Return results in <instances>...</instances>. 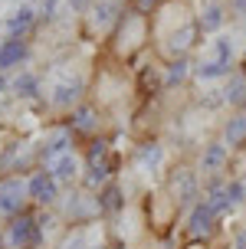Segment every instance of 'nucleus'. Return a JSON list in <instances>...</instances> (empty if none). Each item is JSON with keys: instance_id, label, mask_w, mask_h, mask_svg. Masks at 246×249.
Here are the masks:
<instances>
[{"instance_id": "obj_1", "label": "nucleus", "mask_w": 246, "mask_h": 249, "mask_svg": "<svg viewBox=\"0 0 246 249\" xmlns=\"http://www.w3.org/2000/svg\"><path fill=\"white\" fill-rule=\"evenodd\" d=\"M3 246L7 249H37L39 246V220L30 213H17L7 230H3Z\"/></svg>"}, {"instance_id": "obj_2", "label": "nucleus", "mask_w": 246, "mask_h": 249, "mask_svg": "<svg viewBox=\"0 0 246 249\" xmlns=\"http://www.w3.org/2000/svg\"><path fill=\"white\" fill-rule=\"evenodd\" d=\"M23 197H30V190H26L23 180H17V177L0 180V213L17 216V213H20V207H23Z\"/></svg>"}, {"instance_id": "obj_3", "label": "nucleus", "mask_w": 246, "mask_h": 249, "mask_svg": "<svg viewBox=\"0 0 246 249\" xmlns=\"http://www.w3.org/2000/svg\"><path fill=\"white\" fill-rule=\"evenodd\" d=\"M220 216L210 210V203L207 200H197L194 207H190V216H187V233L194 239H200V236H207L210 230H213V223H217Z\"/></svg>"}, {"instance_id": "obj_4", "label": "nucleus", "mask_w": 246, "mask_h": 249, "mask_svg": "<svg viewBox=\"0 0 246 249\" xmlns=\"http://www.w3.org/2000/svg\"><path fill=\"white\" fill-rule=\"evenodd\" d=\"M171 190H174V200H177V207H194L200 197V184H197V174L194 171H177L171 177Z\"/></svg>"}, {"instance_id": "obj_5", "label": "nucleus", "mask_w": 246, "mask_h": 249, "mask_svg": "<svg viewBox=\"0 0 246 249\" xmlns=\"http://www.w3.org/2000/svg\"><path fill=\"white\" fill-rule=\"evenodd\" d=\"M227 161H230V144H223V141H210V144H204V154H200V171L204 174H220L223 167H227Z\"/></svg>"}, {"instance_id": "obj_6", "label": "nucleus", "mask_w": 246, "mask_h": 249, "mask_svg": "<svg viewBox=\"0 0 246 249\" xmlns=\"http://www.w3.org/2000/svg\"><path fill=\"white\" fill-rule=\"evenodd\" d=\"M26 190H30V197L37 200V203H43V207H49L53 200L59 197V184L53 180V174H33L30 184H26Z\"/></svg>"}, {"instance_id": "obj_7", "label": "nucleus", "mask_w": 246, "mask_h": 249, "mask_svg": "<svg viewBox=\"0 0 246 249\" xmlns=\"http://www.w3.org/2000/svg\"><path fill=\"white\" fill-rule=\"evenodd\" d=\"M79 95H82V82H79V79H66V82H56V86H53L49 102H53L56 108H69L73 102H79Z\"/></svg>"}, {"instance_id": "obj_8", "label": "nucleus", "mask_w": 246, "mask_h": 249, "mask_svg": "<svg viewBox=\"0 0 246 249\" xmlns=\"http://www.w3.org/2000/svg\"><path fill=\"white\" fill-rule=\"evenodd\" d=\"M69 144H73V131H69V128H56V131L46 138V148H43V158H46V164L56 161L59 154H69Z\"/></svg>"}, {"instance_id": "obj_9", "label": "nucleus", "mask_w": 246, "mask_h": 249, "mask_svg": "<svg viewBox=\"0 0 246 249\" xmlns=\"http://www.w3.org/2000/svg\"><path fill=\"white\" fill-rule=\"evenodd\" d=\"M49 174H53L56 184H69V180L79 174V161H76L73 151H69V154H59L56 161H49Z\"/></svg>"}, {"instance_id": "obj_10", "label": "nucleus", "mask_w": 246, "mask_h": 249, "mask_svg": "<svg viewBox=\"0 0 246 249\" xmlns=\"http://www.w3.org/2000/svg\"><path fill=\"white\" fill-rule=\"evenodd\" d=\"M122 207H125V197H122V187H118V184H105L102 190H98L95 210H102V213H118Z\"/></svg>"}, {"instance_id": "obj_11", "label": "nucleus", "mask_w": 246, "mask_h": 249, "mask_svg": "<svg viewBox=\"0 0 246 249\" xmlns=\"http://www.w3.org/2000/svg\"><path fill=\"white\" fill-rule=\"evenodd\" d=\"M118 17H122V0H98L95 13H92V23H95L98 30H109Z\"/></svg>"}, {"instance_id": "obj_12", "label": "nucleus", "mask_w": 246, "mask_h": 249, "mask_svg": "<svg viewBox=\"0 0 246 249\" xmlns=\"http://www.w3.org/2000/svg\"><path fill=\"white\" fill-rule=\"evenodd\" d=\"M223 102H230L236 108H246V72H230L227 89H223Z\"/></svg>"}, {"instance_id": "obj_13", "label": "nucleus", "mask_w": 246, "mask_h": 249, "mask_svg": "<svg viewBox=\"0 0 246 249\" xmlns=\"http://www.w3.org/2000/svg\"><path fill=\"white\" fill-rule=\"evenodd\" d=\"M26 56V43L20 36H10L3 46H0V69H13V66H20Z\"/></svg>"}, {"instance_id": "obj_14", "label": "nucleus", "mask_w": 246, "mask_h": 249, "mask_svg": "<svg viewBox=\"0 0 246 249\" xmlns=\"http://www.w3.org/2000/svg\"><path fill=\"white\" fill-rule=\"evenodd\" d=\"M223 20H227V10H223L217 0H210L207 7H204V13H200V20H197V26L204 30V33H217L223 26Z\"/></svg>"}, {"instance_id": "obj_15", "label": "nucleus", "mask_w": 246, "mask_h": 249, "mask_svg": "<svg viewBox=\"0 0 246 249\" xmlns=\"http://www.w3.org/2000/svg\"><path fill=\"white\" fill-rule=\"evenodd\" d=\"M223 144H230V148L246 144V115H233L223 124Z\"/></svg>"}, {"instance_id": "obj_16", "label": "nucleus", "mask_w": 246, "mask_h": 249, "mask_svg": "<svg viewBox=\"0 0 246 249\" xmlns=\"http://www.w3.org/2000/svg\"><path fill=\"white\" fill-rule=\"evenodd\" d=\"M161 161H164V148H161L158 141H148L138 148V164L145 167V171H158Z\"/></svg>"}, {"instance_id": "obj_17", "label": "nucleus", "mask_w": 246, "mask_h": 249, "mask_svg": "<svg viewBox=\"0 0 246 249\" xmlns=\"http://www.w3.org/2000/svg\"><path fill=\"white\" fill-rule=\"evenodd\" d=\"M30 26H33V10H30V7H20V10H13V17L7 20V33L23 39V33Z\"/></svg>"}, {"instance_id": "obj_18", "label": "nucleus", "mask_w": 246, "mask_h": 249, "mask_svg": "<svg viewBox=\"0 0 246 249\" xmlns=\"http://www.w3.org/2000/svg\"><path fill=\"white\" fill-rule=\"evenodd\" d=\"M187 72H190V62L181 56V59H174L171 66H168V75H164V89H174V86H181L187 79Z\"/></svg>"}, {"instance_id": "obj_19", "label": "nucleus", "mask_w": 246, "mask_h": 249, "mask_svg": "<svg viewBox=\"0 0 246 249\" xmlns=\"http://www.w3.org/2000/svg\"><path fill=\"white\" fill-rule=\"evenodd\" d=\"M200 79H230V72H233V66H223V62L210 59V62H200L194 69Z\"/></svg>"}, {"instance_id": "obj_20", "label": "nucleus", "mask_w": 246, "mask_h": 249, "mask_svg": "<svg viewBox=\"0 0 246 249\" xmlns=\"http://www.w3.org/2000/svg\"><path fill=\"white\" fill-rule=\"evenodd\" d=\"M197 30H200V26L190 23V26H184L181 33H171V43H168V46H171V53H187V50H190V43H194Z\"/></svg>"}, {"instance_id": "obj_21", "label": "nucleus", "mask_w": 246, "mask_h": 249, "mask_svg": "<svg viewBox=\"0 0 246 249\" xmlns=\"http://www.w3.org/2000/svg\"><path fill=\"white\" fill-rule=\"evenodd\" d=\"M213 59L223 66H233V39L230 36H217L213 39Z\"/></svg>"}, {"instance_id": "obj_22", "label": "nucleus", "mask_w": 246, "mask_h": 249, "mask_svg": "<svg viewBox=\"0 0 246 249\" xmlns=\"http://www.w3.org/2000/svg\"><path fill=\"white\" fill-rule=\"evenodd\" d=\"M13 92H17L20 99H33V95H37V75L20 72L17 79H13Z\"/></svg>"}, {"instance_id": "obj_23", "label": "nucleus", "mask_w": 246, "mask_h": 249, "mask_svg": "<svg viewBox=\"0 0 246 249\" xmlns=\"http://www.w3.org/2000/svg\"><path fill=\"white\" fill-rule=\"evenodd\" d=\"M73 128L76 131H92V128H95V112H92V108H76Z\"/></svg>"}, {"instance_id": "obj_24", "label": "nucleus", "mask_w": 246, "mask_h": 249, "mask_svg": "<svg viewBox=\"0 0 246 249\" xmlns=\"http://www.w3.org/2000/svg\"><path fill=\"white\" fill-rule=\"evenodd\" d=\"M227 194H230V200H233V207H240L246 200V184L243 180H227Z\"/></svg>"}, {"instance_id": "obj_25", "label": "nucleus", "mask_w": 246, "mask_h": 249, "mask_svg": "<svg viewBox=\"0 0 246 249\" xmlns=\"http://www.w3.org/2000/svg\"><path fill=\"white\" fill-rule=\"evenodd\" d=\"M105 154H109V144H105V141H95V144L89 148V161L98 164V161H105Z\"/></svg>"}, {"instance_id": "obj_26", "label": "nucleus", "mask_w": 246, "mask_h": 249, "mask_svg": "<svg viewBox=\"0 0 246 249\" xmlns=\"http://www.w3.org/2000/svg\"><path fill=\"white\" fill-rule=\"evenodd\" d=\"M233 249H246V226H240L233 233Z\"/></svg>"}, {"instance_id": "obj_27", "label": "nucleus", "mask_w": 246, "mask_h": 249, "mask_svg": "<svg viewBox=\"0 0 246 249\" xmlns=\"http://www.w3.org/2000/svg\"><path fill=\"white\" fill-rule=\"evenodd\" d=\"M233 7H236V10H240V13L246 17V0H233Z\"/></svg>"}, {"instance_id": "obj_28", "label": "nucleus", "mask_w": 246, "mask_h": 249, "mask_svg": "<svg viewBox=\"0 0 246 249\" xmlns=\"http://www.w3.org/2000/svg\"><path fill=\"white\" fill-rule=\"evenodd\" d=\"M86 3H89V0H69V7H76V10H82Z\"/></svg>"}, {"instance_id": "obj_29", "label": "nucleus", "mask_w": 246, "mask_h": 249, "mask_svg": "<svg viewBox=\"0 0 246 249\" xmlns=\"http://www.w3.org/2000/svg\"><path fill=\"white\" fill-rule=\"evenodd\" d=\"M138 3H141V7H154L158 0H138Z\"/></svg>"}, {"instance_id": "obj_30", "label": "nucleus", "mask_w": 246, "mask_h": 249, "mask_svg": "<svg viewBox=\"0 0 246 249\" xmlns=\"http://www.w3.org/2000/svg\"><path fill=\"white\" fill-rule=\"evenodd\" d=\"M190 249H200V246H190Z\"/></svg>"}]
</instances>
